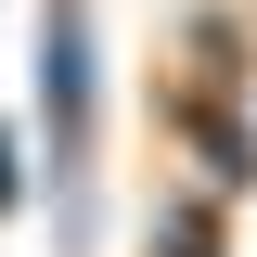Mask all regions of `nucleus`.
<instances>
[{
	"instance_id": "3",
	"label": "nucleus",
	"mask_w": 257,
	"mask_h": 257,
	"mask_svg": "<svg viewBox=\"0 0 257 257\" xmlns=\"http://www.w3.org/2000/svg\"><path fill=\"white\" fill-rule=\"evenodd\" d=\"M142 257H231V193H206V180L155 193V219H142Z\"/></svg>"
},
{
	"instance_id": "2",
	"label": "nucleus",
	"mask_w": 257,
	"mask_h": 257,
	"mask_svg": "<svg viewBox=\"0 0 257 257\" xmlns=\"http://www.w3.org/2000/svg\"><path fill=\"white\" fill-rule=\"evenodd\" d=\"M167 128H180V167H193L206 193H231V206L257 193V90L180 77V90H167Z\"/></svg>"
},
{
	"instance_id": "1",
	"label": "nucleus",
	"mask_w": 257,
	"mask_h": 257,
	"mask_svg": "<svg viewBox=\"0 0 257 257\" xmlns=\"http://www.w3.org/2000/svg\"><path fill=\"white\" fill-rule=\"evenodd\" d=\"M90 142H103V26L90 0H39V180L64 206V244L90 231Z\"/></svg>"
},
{
	"instance_id": "5",
	"label": "nucleus",
	"mask_w": 257,
	"mask_h": 257,
	"mask_svg": "<svg viewBox=\"0 0 257 257\" xmlns=\"http://www.w3.org/2000/svg\"><path fill=\"white\" fill-rule=\"evenodd\" d=\"M39 193H52L39 180V116H0V219H26Z\"/></svg>"
},
{
	"instance_id": "4",
	"label": "nucleus",
	"mask_w": 257,
	"mask_h": 257,
	"mask_svg": "<svg viewBox=\"0 0 257 257\" xmlns=\"http://www.w3.org/2000/svg\"><path fill=\"white\" fill-rule=\"evenodd\" d=\"M180 77H219V90H257V39H244V13H193L180 26Z\"/></svg>"
}]
</instances>
